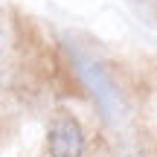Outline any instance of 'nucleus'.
Segmentation results:
<instances>
[{
    "label": "nucleus",
    "instance_id": "1",
    "mask_svg": "<svg viewBox=\"0 0 157 157\" xmlns=\"http://www.w3.org/2000/svg\"><path fill=\"white\" fill-rule=\"evenodd\" d=\"M47 151L50 157H82L84 154V134L76 117L56 113L47 128Z\"/></svg>",
    "mask_w": 157,
    "mask_h": 157
},
{
    "label": "nucleus",
    "instance_id": "2",
    "mask_svg": "<svg viewBox=\"0 0 157 157\" xmlns=\"http://www.w3.org/2000/svg\"><path fill=\"white\" fill-rule=\"evenodd\" d=\"M76 61H78V67H82L84 82L90 84V90L96 93L99 105L105 108V113H108L111 119H117L119 113H122V96L117 93V87H113V82L108 78V73H105L96 61H87L84 56H76Z\"/></svg>",
    "mask_w": 157,
    "mask_h": 157
},
{
    "label": "nucleus",
    "instance_id": "3",
    "mask_svg": "<svg viewBox=\"0 0 157 157\" xmlns=\"http://www.w3.org/2000/svg\"><path fill=\"white\" fill-rule=\"evenodd\" d=\"M6 76H9V35L0 26V87H3Z\"/></svg>",
    "mask_w": 157,
    "mask_h": 157
}]
</instances>
